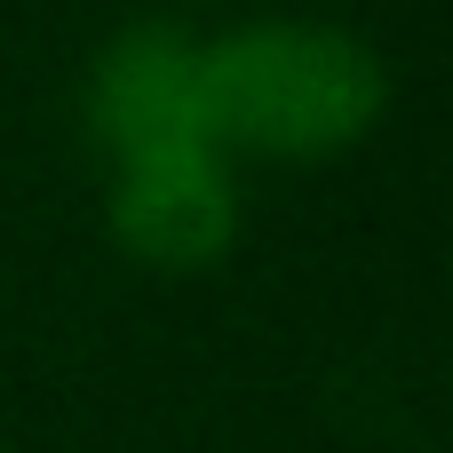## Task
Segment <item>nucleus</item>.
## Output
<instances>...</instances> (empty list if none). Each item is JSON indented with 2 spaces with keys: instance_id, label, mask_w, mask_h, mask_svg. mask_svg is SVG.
<instances>
[{
  "instance_id": "obj_4",
  "label": "nucleus",
  "mask_w": 453,
  "mask_h": 453,
  "mask_svg": "<svg viewBox=\"0 0 453 453\" xmlns=\"http://www.w3.org/2000/svg\"><path fill=\"white\" fill-rule=\"evenodd\" d=\"M0 453H8V446H0Z\"/></svg>"
},
{
  "instance_id": "obj_3",
  "label": "nucleus",
  "mask_w": 453,
  "mask_h": 453,
  "mask_svg": "<svg viewBox=\"0 0 453 453\" xmlns=\"http://www.w3.org/2000/svg\"><path fill=\"white\" fill-rule=\"evenodd\" d=\"M104 231L135 271L191 279L215 271L239 239V175L215 143L199 151H151V159H111L104 175Z\"/></svg>"
},
{
  "instance_id": "obj_2",
  "label": "nucleus",
  "mask_w": 453,
  "mask_h": 453,
  "mask_svg": "<svg viewBox=\"0 0 453 453\" xmlns=\"http://www.w3.org/2000/svg\"><path fill=\"white\" fill-rule=\"evenodd\" d=\"M80 104H88V135L104 143V159H151V151L215 143V127H207V32H191L175 16L119 24L88 64Z\"/></svg>"
},
{
  "instance_id": "obj_1",
  "label": "nucleus",
  "mask_w": 453,
  "mask_h": 453,
  "mask_svg": "<svg viewBox=\"0 0 453 453\" xmlns=\"http://www.w3.org/2000/svg\"><path fill=\"white\" fill-rule=\"evenodd\" d=\"M390 111V64L334 16H247L207 40L215 151L319 167L358 151Z\"/></svg>"
}]
</instances>
